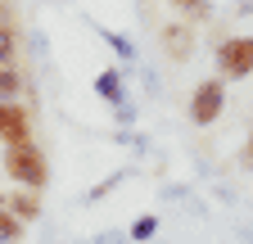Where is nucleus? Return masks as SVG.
Returning a JSON list of instances; mask_svg holds the SVG:
<instances>
[{"instance_id": "9b49d317", "label": "nucleus", "mask_w": 253, "mask_h": 244, "mask_svg": "<svg viewBox=\"0 0 253 244\" xmlns=\"http://www.w3.org/2000/svg\"><path fill=\"white\" fill-rule=\"evenodd\" d=\"M154 226H158L154 217H136V226H131V240H149V235H154Z\"/></svg>"}, {"instance_id": "f03ea898", "label": "nucleus", "mask_w": 253, "mask_h": 244, "mask_svg": "<svg viewBox=\"0 0 253 244\" xmlns=\"http://www.w3.org/2000/svg\"><path fill=\"white\" fill-rule=\"evenodd\" d=\"M221 109H226V86H221V77L199 81L195 95H190V122H195V127H212L221 118Z\"/></svg>"}, {"instance_id": "20e7f679", "label": "nucleus", "mask_w": 253, "mask_h": 244, "mask_svg": "<svg viewBox=\"0 0 253 244\" xmlns=\"http://www.w3.org/2000/svg\"><path fill=\"white\" fill-rule=\"evenodd\" d=\"M32 140V109L23 100H0V145Z\"/></svg>"}, {"instance_id": "9d476101", "label": "nucleus", "mask_w": 253, "mask_h": 244, "mask_svg": "<svg viewBox=\"0 0 253 244\" xmlns=\"http://www.w3.org/2000/svg\"><path fill=\"white\" fill-rule=\"evenodd\" d=\"M23 231H27V226L14 217V212H9V208H0V244H18Z\"/></svg>"}, {"instance_id": "39448f33", "label": "nucleus", "mask_w": 253, "mask_h": 244, "mask_svg": "<svg viewBox=\"0 0 253 244\" xmlns=\"http://www.w3.org/2000/svg\"><path fill=\"white\" fill-rule=\"evenodd\" d=\"M5 208L14 212V217L27 226V222H37L41 217V190H27V186H18L14 195H5Z\"/></svg>"}, {"instance_id": "1a4fd4ad", "label": "nucleus", "mask_w": 253, "mask_h": 244, "mask_svg": "<svg viewBox=\"0 0 253 244\" xmlns=\"http://www.w3.org/2000/svg\"><path fill=\"white\" fill-rule=\"evenodd\" d=\"M95 90H100L109 104H122V77H118L113 68H104L100 77H95Z\"/></svg>"}, {"instance_id": "6e6552de", "label": "nucleus", "mask_w": 253, "mask_h": 244, "mask_svg": "<svg viewBox=\"0 0 253 244\" xmlns=\"http://www.w3.org/2000/svg\"><path fill=\"white\" fill-rule=\"evenodd\" d=\"M23 90H27V77H23V68H18V64L0 68V100H18Z\"/></svg>"}, {"instance_id": "423d86ee", "label": "nucleus", "mask_w": 253, "mask_h": 244, "mask_svg": "<svg viewBox=\"0 0 253 244\" xmlns=\"http://www.w3.org/2000/svg\"><path fill=\"white\" fill-rule=\"evenodd\" d=\"M18 64V32H14V18H9V5L0 0V68Z\"/></svg>"}, {"instance_id": "4468645a", "label": "nucleus", "mask_w": 253, "mask_h": 244, "mask_svg": "<svg viewBox=\"0 0 253 244\" xmlns=\"http://www.w3.org/2000/svg\"><path fill=\"white\" fill-rule=\"evenodd\" d=\"M0 208H5V190H0Z\"/></svg>"}, {"instance_id": "0eeeda50", "label": "nucleus", "mask_w": 253, "mask_h": 244, "mask_svg": "<svg viewBox=\"0 0 253 244\" xmlns=\"http://www.w3.org/2000/svg\"><path fill=\"white\" fill-rule=\"evenodd\" d=\"M163 50L172 59H190V50H195V37H190V27H163Z\"/></svg>"}, {"instance_id": "f8f14e48", "label": "nucleus", "mask_w": 253, "mask_h": 244, "mask_svg": "<svg viewBox=\"0 0 253 244\" xmlns=\"http://www.w3.org/2000/svg\"><path fill=\"white\" fill-rule=\"evenodd\" d=\"M172 5H176V9H190V14H199V18L208 14V0H172Z\"/></svg>"}, {"instance_id": "ddd939ff", "label": "nucleus", "mask_w": 253, "mask_h": 244, "mask_svg": "<svg viewBox=\"0 0 253 244\" xmlns=\"http://www.w3.org/2000/svg\"><path fill=\"white\" fill-rule=\"evenodd\" d=\"M244 159H249V163H253V131H249V149H244Z\"/></svg>"}, {"instance_id": "f257e3e1", "label": "nucleus", "mask_w": 253, "mask_h": 244, "mask_svg": "<svg viewBox=\"0 0 253 244\" xmlns=\"http://www.w3.org/2000/svg\"><path fill=\"white\" fill-rule=\"evenodd\" d=\"M5 172L18 181V186L27 190H45V181H50V163L41 154V145L37 140H23V145H5Z\"/></svg>"}, {"instance_id": "7ed1b4c3", "label": "nucleus", "mask_w": 253, "mask_h": 244, "mask_svg": "<svg viewBox=\"0 0 253 244\" xmlns=\"http://www.w3.org/2000/svg\"><path fill=\"white\" fill-rule=\"evenodd\" d=\"M217 73L221 81H240L253 73V37H231L217 45Z\"/></svg>"}]
</instances>
